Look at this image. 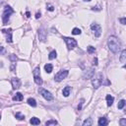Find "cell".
Here are the masks:
<instances>
[{"instance_id":"22","label":"cell","mask_w":126,"mask_h":126,"mask_svg":"<svg viewBox=\"0 0 126 126\" xmlns=\"http://www.w3.org/2000/svg\"><path fill=\"white\" fill-rule=\"evenodd\" d=\"M15 117L18 119V120H24V119H25V115H23L21 112H17L15 114Z\"/></svg>"},{"instance_id":"8","label":"cell","mask_w":126,"mask_h":126,"mask_svg":"<svg viewBox=\"0 0 126 126\" xmlns=\"http://www.w3.org/2000/svg\"><path fill=\"white\" fill-rule=\"evenodd\" d=\"M91 29H92V31L94 32L96 37L99 38L100 35V34H101V27L99 25V24L94 23V24H92V25H91Z\"/></svg>"},{"instance_id":"35","label":"cell","mask_w":126,"mask_h":126,"mask_svg":"<svg viewBox=\"0 0 126 126\" xmlns=\"http://www.w3.org/2000/svg\"><path fill=\"white\" fill-rule=\"evenodd\" d=\"M40 13H37V14H35V19H39V18H40Z\"/></svg>"},{"instance_id":"10","label":"cell","mask_w":126,"mask_h":126,"mask_svg":"<svg viewBox=\"0 0 126 126\" xmlns=\"http://www.w3.org/2000/svg\"><path fill=\"white\" fill-rule=\"evenodd\" d=\"M11 83H12V87H13V90H17L21 87V81L19 78H12L11 80Z\"/></svg>"},{"instance_id":"18","label":"cell","mask_w":126,"mask_h":126,"mask_svg":"<svg viewBox=\"0 0 126 126\" xmlns=\"http://www.w3.org/2000/svg\"><path fill=\"white\" fill-rule=\"evenodd\" d=\"M30 123L33 124V125H39L40 124V120H39V118H38V117H33V118H31V120H30Z\"/></svg>"},{"instance_id":"7","label":"cell","mask_w":126,"mask_h":126,"mask_svg":"<svg viewBox=\"0 0 126 126\" xmlns=\"http://www.w3.org/2000/svg\"><path fill=\"white\" fill-rule=\"evenodd\" d=\"M68 70H61V71H59L58 73L54 76V80L56 81V82H60V81H62L63 79H65L66 77L68 76Z\"/></svg>"},{"instance_id":"36","label":"cell","mask_w":126,"mask_h":126,"mask_svg":"<svg viewBox=\"0 0 126 126\" xmlns=\"http://www.w3.org/2000/svg\"><path fill=\"white\" fill-rule=\"evenodd\" d=\"M1 52H4V47L3 46H0V53Z\"/></svg>"},{"instance_id":"26","label":"cell","mask_w":126,"mask_h":126,"mask_svg":"<svg viewBox=\"0 0 126 126\" xmlns=\"http://www.w3.org/2000/svg\"><path fill=\"white\" fill-rule=\"evenodd\" d=\"M81 30L80 29H78V28H74L73 29V31H72V34L73 35H81Z\"/></svg>"},{"instance_id":"2","label":"cell","mask_w":126,"mask_h":126,"mask_svg":"<svg viewBox=\"0 0 126 126\" xmlns=\"http://www.w3.org/2000/svg\"><path fill=\"white\" fill-rule=\"evenodd\" d=\"M13 12L14 10L12 9L10 6H5V8H4V12H3V14H2V21H3V25H7V23L9 22L10 20V16L13 14Z\"/></svg>"},{"instance_id":"34","label":"cell","mask_w":126,"mask_h":126,"mask_svg":"<svg viewBox=\"0 0 126 126\" xmlns=\"http://www.w3.org/2000/svg\"><path fill=\"white\" fill-rule=\"evenodd\" d=\"M93 62H94L93 64H94L95 66H97V65H98V58H97V57L94 58V61H93Z\"/></svg>"},{"instance_id":"15","label":"cell","mask_w":126,"mask_h":126,"mask_svg":"<svg viewBox=\"0 0 126 126\" xmlns=\"http://www.w3.org/2000/svg\"><path fill=\"white\" fill-rule=\"evenodd\" d=\"M70 92H71V87L69 86H66L64 89H63V91H62V94L64 97H68V96L70 95Z\"/></svg>"},{"instance_id":"30","label":"cell","mask_w":126,"mask_h":126,"mask_svg":"<svg viewBox=\"0 0 126 126\" xmlns=\"http://www.w3.org/2000/svg\"><path fill=\"white\" fill-rule=\"evenodd\" d=\"M46 7H47L46 9L48 10V11H50V12H52L53 10H54V7H53L52 5H50V4H47V5H46Z\"/></svg>"},{"instance_id":"24","label":"cell","mask_w":126,"mask_h":126,"mask_svg":"<svg viewBox=\"0 0 126 126\" xmlns=\"http://www.w3.org/2000/svg\"><path fill=\"white\" fill-rule=\"evenodd\" d=\"M57 124V121L54 120V119H51V120H48L45 122V125L46 126H49V125H56Z\"/></svg>"},{"instance_id":"4","label":"cell","mask_w":126,"mask_h":126,"mask_svg":"<svg viewBox=\"0 0 126 126\" xmlns=\"http://www.w3.org/2000/svg\"><path fill=\"white\" fill-rule=\"evenodd\" d=\"M33 76H34V79H35V82L37 85L39 86H41L43 85V79H41V76H40V69L39 67H35V70L33 71Z\"/></svg>"},{"instance_id":"33","label":"cell","mask_w":126,"mask_h":126,"mask_svg":"<svg viewBox=\"0 0 126 126\" xmlns=\"http://www.w3.org/2000/svg\"><path fill=\"white\" fill-rule=\"evenodd\" d=\"M120 125L121 126H126V120H125L124 118H122L121 120H120Z\"/></svg>"},{"instance_id":"40","label":"cell","mask_w":126,"mask_h":126,"mask_svg":"<svg viewBox=\"0 0 126 126\" xmlns=\"http://www.w3.org/2000/svg\"><path fill=\"white\" fill-rule=\"evenodd\" d=\"M0 106H1V104H0Z\"/></svg>"},{"instance_id":"39","label":"cell","mask_w":126,"mask_h":126,"mask_svg":"<svg viewBox=\"0 0 126 126\" xmlns=\"http://www.w3.org/2000/svg\"><path fill=\"white\" fill-rule=\"evenodd\" d=\"M0 119H1V114H0Z\"/></svg>"},{"instance_id":"21","label":"cell","mask_w":126,"mask_h":126,"mask_svg":"<svg viewBox=\"0 0 126 126\" xmlns=\"http://www.w3.org/2000/svg\"><path fill=\"white\" fill-rule=\"evenodd\" d=\"M56 56H57V52H56L55 50H52V51L49 53V55H48V59L52 60V59L56 58Z\"/></svg>"},{"instance_id":"1","label":"cell","mask_w":126,"mask_h":126,"mask_svg":"<svg viewBox=\"0 0 126 126\" xmlns=\"http://www.w3.org/2000/svg\"><path fill=\"white\" fill-rule=\"evenodd\" d=\"M107 46H109L110 51H112L113 53H117L119 50H120L121 43L116 37L111 35V37H109V39H107Z\"/></svg>"},{"instance_id":"25","label":"cell","mask_w":126,"mask_h":126,"mask_svg":"<svg viewBox=\"0 0 126 126\" xmlns=\"http://www.w3.org/2000/svg\"><path fill=\"white\" fill-rule=\"evenodd\" d=\"M124 105H125V100H121L118 103V105H117L118 109H122L123 107H124Z\"/></svg>"},{"instance_id":"17","label":"cell","mask_w":126,"mask_h":126,"mask_svg":"<svg viewBox=\"0 0 126 126\" xmlns=\"http://www.w3.org/2000/svg\"><path fill=\"white\" fill-rule=\"evenodd\" d=\"M23 99H24V96L21 93H17L16 96L13 97V100H16V101H21L23 100Z\"/></svg>"},{"instance_id":"37","label":"cell","mask_w":126,"mask_h":126,"mask_svg":"<svg viewBox=\"0 0 126 126\" xmlns=\"http://www.w3.org/2000/svg\"><path fill=\"white\" fill-rule=\"evenodd\" d=\"M26 16L29 18V17H31V14H30V12H27V13H26Z\"/></svg>"},{"instance_id":"29","label":"cell","mask_w":126,"mask_h":126,"mask_svg":"<svg viewBox=\"0 0 126 126\" xmlns=\"http://www.w3.org/2000/svg\"><path fill=\"white\" fill-rule=\"evenodd\" d=\"M84 99H81L80 100V104H79V105H78V110H81L82 109V105H83V104H84Z\"/></svg>"},{"instance_id":"13","label":"cell","mask_w":126,"mask_h":126,"mask_svg":"<svg viewBox=\"0 0 126 126\" xmlns=\"http://www.w3.org/2000/svg\"><path fill=\"white\" fill-rule=\"evenodd\" d=\"M107 123H109V121H107V119L105 117H100L99 119V121H98V124L100 126H104V125H107Z\"/></svg>"},{"instance_id":"28","label":"cell","mask_w":126,"mask_h":126,"mask_svg":"<svg viewBox=\"0 0 126 126\" xmlns=\"http://www.w3.org/2000/svg\"><path fill=\"white\" fill-rule=\"evenodd\" d=\"M9 58H10V60H11L12 62H16V61L18 60V57H17L15 54H11Z\"/></svg>"},{"instance_id":"6","label":"cell","mask_w":126,"mask_h":126,"mask_svg":"<svg viewBox=\"0 0 126 126\" xmlns=\"http://www.w3.org/2000/svg\"><path fill=\"white\" fill-rule=\"evenodd\" d=\"M39 94H40L41 96H43V99H45L46 100L50 101V100H53V96H52V94H51L49 91H47V90L43 89V88H39Z\"/></svg>"},{"instance_id":"3","label":"cell","mask_w":126,"mask_h":126,"mask_svg":"<svg viewBox=\"0 0 126 126\" xmlns=\"http://www.w3.org/2000/svg\"><path fill=\"white\" fill-rule=\"evenodd\" d=\"M103 81H104V76L101 73H99L96 76L92 77V84L95 89H98L103 85Z\"/></svg>"},{"instance_id":"38","label":"cell","mask_w":126,"mask_h":126,"mask_svg":"<svg viewBox=\"0 0 126 126\" xmlns=\"http://www.w3.org/2000/svg\"><path fill=\"white\" fill-rule=\"evenodd\" d=\"M85 1H91V0H85Z\"/></svg>"},{"instance_id":"31","label":"cell","mask_w":126,"mask_h":126,"mask_svg":"<svg viewBox=\"0 0 126 126\" xmlns=\"http://www.w3.org/2000/svg\"><path fill=\"white\" fill-rule=\"evenodd\" d=\"M92 10L93 11H100L101 10V8H100V6H94V7H92Z\"/></svg>"},{"instance_id":"20","label":"cell","mask_w":126,"mask_h":126,"mask_svg":"<svg viewBox=\"0 0 126 126\" xmlns=\"http://www.w3.org/2000/svg\"><path fill=\"white\" fill-rule=\"evenodd\" d=\"M28 104L31 105V106H33V107H35V106H37V101H35V100L33 99V98L28 99Z\"/></svg>"},{"instance_id":"9","label":"cell","mask_w":126,"mask_h":126,"mask_svg":"<svg viewBox=\"0 0 126 126\" xmlns=\"http://www.w3.org/2000/svg\"><path fill=\"white\" fill-rule=\"evenodd\" d=\"M1 32L6 35L7 43H12V41H13V39H12V29H4Z\"/></svg>"},{"instance_id":"14","label":"cell","mask_w":126,"mask_h":126,"mask_svg":"<svg viewBox=\"0 0 126 126\" xmlns=\"http://www.w3.org/2000/svg\"><path fill=\"white\" fill-rule=\"evenodd\" d=\"M105 99H106L107 105H109V106H111V105H112V104H113V100H114V98H113L112 96H110V95H107Z\"/></svg>"},{"instance_id":"5","label":"cell","mask_w":126,"mask_h":126,"mask_svg":"<svg viewBox=\"0 0 126 126\" xmlns=\"http://www.w3.org/2000/svg\"><path fill=\"white\" fill-rule=\"evenodd\" d=\"M63 39H64V41L66 43V45H67V48H68L69 50L73 49L74 47H75V46L77 45V41H76V39H72V38L63 37Z\"/></svg>"},{"instance_id":"32","label":"cell","mask_w":126,"mask_h":126,"mask_svg":"<svg viewBox=\"0 0 126 126\" xmlns=\"http://www.w3.org/2000/svg\"><path fill=\"white\" fill-rule=\"evenodd\" d=\"M119 21H120V23L122 24V25H125L126 24V18H120V19H119Z\"/></svg>"},{"instance_id":"11","label":"cell","mask_w":126,"mask_h":126,"mask_svg":"<svg viewBox=\"0 0 126 126\" xmlns=\"http://www.w3.org/2000/svg\"><path fill=\"white\" fill-rule=\"evenodd\" d=\"M94 74H95V70H94V68H90L88 71H86L85 73L83 74V78L84 79H92V77L94 76Z\"/></svg>"},{"instance_id":"16","label":"cell","mask_w":126,"mask_h":126,"mask_svg":"<svg viewBox=\"0 0 126 126\" xmlns=\"http://www.w3.org/2000/svg\"><path fill=\"white\" fill-rule=\"evenodd\" d=\"M44 70H45L46 73H51L52 70H53V66H52V64H50V63L45 64V65H44Z\"/></svg>"},{"instance_id":"19","label":"cell","mask_w":126,"mask_h":126,"mask_svg":"<svg viewBox=\"0 0 126 126\" xmlns=\"http://www.w3.org/2000/svg\"><path fill=\"white\" fill-rule=\"evenodd\" d=\"M119 60H120L121 63H125V61H126V50H125V49L122 50L121 55H120V58H119Z\"/></svg>"},{"instance_id":"12","label":"cell","mask_w":126,"mask_h":126,"mask_svg":"<svg viewBox=\"0 0 126 126\" xmlns=\"http://www.w3.org/2000/svg\"><path fill=\"white\" fill-rule=\"evenodd\" d=\"M39 39L40 41H45L46 40V32L43 28H40L39 30Z\"/></svg>"},{"instance_id":"27","label":"cell","mask_w":126,"mask_h":126,"mask_svg":"<svg viewBox=\"0 0 126 126\" xmlns=\"http://www.w3.org/2000/svg\"><path fill=\"white\" fill-rule=\"evenodd\" d=\"M87 49H88V52L90 53V54H92V53H94V52L96 51V48H95L94 46H92V45L88 46V47H87Z\"/></svg>"},{"instance_id":"23","label":"cell","mask_w":126,"mask_h":126,"mask_svg":"<svg viewBox=\"0 0 126 126\" xmlns=\"http://www.w3.org/2000/svg\"><path fill=\"white\" fill-rule=\"evenodd\" d=\"M83 125L84 126H88V125H93V120H92V118H88V119H86L85 121L83 122Z\"/></svg>"}]
</instances>
